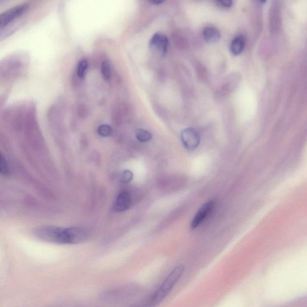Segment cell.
<instances>
[{
    "label": "cell",
    "instance_id": "cell-10",
    "mask_svg": "<svg viewBox=\"0 0 307 307\" xmlns=\"http://www.w3.org/2000/svg\"><path fill=\"white\" fill-rule=\"evenodd\" d=\"M137 139L142 142H148L152 139V134L144 129H138L136 132Z\"/></svg>",
    "mask_w": 307,
    "mask_h": 307
},
{
    "label": "cell",
    "instance_id": "cell-2",
    "mask_svg": "<svg viewBox=\"0 0 307 307\" xmlns=\"http://www.w3.org/2000/svg\"><path fill=\"white\" fill-rule=\"evenodd\" d=\"M184 270V268L182 266L174 268L158 290L148 297L150 302L153 307H156L159 305L167 297L182 278Z\"/></svg>",
    "mask_w": 307,
    "mask_h": 307
},
{
    "label": "cell",
    "instance_id": "cell-8",
    "mask_svg": "<svg viewBox=\"0 0 307 307\" xmlns=\"http://www.w3.org/2000/svg\"><path fill=\"white\" fill-rule=\"evenodd\" d=\"M203 36L204 40L210 44L216 43L221 37L219 30L214 26H207L204 28Z\"/></svg>",
    "mask_w": 307,
    "mask_h": 307
},
{
    "label": "cell",
    "instance_id": "cell-16",
    "mask_svg": "<svg viewBox=\"0 0 307 307\" xmlns=\"http://www.w3.org/2000/svg\"><path fill=\"white\" fill-rule=\"evenodd\" d=\"M218 4L224 8H230L232 6V2L230 0H220L218 2Z\"/></svg>",
    "mask_w": 307,
    "mask_h": 307
},
{
    "label": "cell",
    "instance_id": "cell-5",
    "mask_svg": "<svg viewBox=\"0 0 307 307\" xmlns=\"http://www.w3.org/2000/svg\"><path fill=\"white\" fill-rule=\"evenodd\" d=\"M168 46V38L166 36L162 33H156L150 41V49L154 52H156L162 56L166 55V54L167 53Z\"/></svg>",
    "mask_w": 307,
    "mask_h": 307
},
{
    "label": "cell",
    "instance_id": "cell-9",
    "mask_svg": "<svg viewBox=\"0 0 307 307\" xmlns=\"http://www.w3.org/2000/svg\"><path fill=\"white\" fill-rule=\"evenodd\" d=\"M245 43V38L242 36L234 38L230 45V50L233 55L236 56L240 55L244 48Z\"/></svg>",
    "mask_w": 307,
    "mask_h": 307
},
{
    "label": "cell",
    "instance_id": "cell-4",
    "mask_svg": "<svg viewBox=\"0 0 307 307\" xmlns=\"http://www.w3.org/2000/svg\"><path fill=\"white\" fill-rule=\"evenodd\" d=\"M28 6L27 4L19 5L3 12L0 15V28H2L12 21L20 16L28 9Z\"/></svg>",
    "mask_w": 307,
    "mask_h": 307
},
{
    "label": "cell",
    "instance_id": "cell-1",
    "mask_svg": "<svg viewBox=\"0 0 307 307\" xmlns=\"http://www.w3.org/2000/svg\"><path fill=\"white\" fill-rule=\"evenodd\" d=\"M36 236L44 242L60 244H74L82 242L86 238V231L82 228H64L52 226L38 228L36 232Z\"/></svg>",
    "mask_w": 307,
    "mask_h": 307
},
{
    "label": "cell",
    "instance_id": "cell-13",
    "mask_svg": "<svg viewBox=\"0 0 307 307\" xmlns=\"http://www.w3.org/2000/svg\"><path fill=\"white\" fill-rule=\"evenodd\" d=\"M98 133L101 136L108 137L112 134V128L109 125L102 124L99 126Z\"/></svg>",
    "mask_w": 307,
    "mask_h": 307
},
{
    "label": "cell",
    "instance_id": "cell-14",
    "mask_svg": "<svg viewBox=\"0 0 307 307\" xmlns=\"http://www.w3.org/2000/svg\"><path fill=\"white\" fill-rule=\"evenodd\" d=\"M134 174L130 170H126L120 176V180L122 183H128L133 179Z\"/></svg>",
    "mask_w": 307,
    "mask_h": 307
},
{
    "label": "cell",
    "instance_id": "cell-17",
    "mask_svg": "<svg viewBox=\"0 0 307 307\" xmlns=\"http://www.w3.org/2000/svg\"><path fill=\"white\" fill-rule=\"evenodd\" d=\"M164 2L162 1H154V2H150L152 3V4H162V3Z\"/></svg>",
    "mask_w": 307,
    "mask_h": 307
},
{
    "label": "cell",
    "instance_id": "cell-3",
    "mask_svg": "<svg viewBox=\"0 0 307 307\" xmlns=\"http://www.w3.org/2000/svg\"><path fill=\"white\" fill-rule=\"evenodd\" d=\"M180 138H182L184 146L188 151H192L200 146V134L194 128L184 129L180 134Z\"/></svg>",
    "mask_w": 307,
    "mask_h": 307
},
{
    "label": "cell",
    "instance_id": "cell-12",
    "mask_svg": "<svg viewBox=\"0 0 307 307\" xmlns=\"http://www.w3.org/2000/svg\"><path fill=\"white\" fill-rule=\"evenodd\" d=\"M101 73L104 79L109 80L110 78V67L109 62L105 60L103 62L101 66Z\"/></svg>",
    "mask_w": 307,
    "mask_h": 307
},
{
    "label": "cell",
    "instance_id": "cell-11",
    "mask_svg": "<svg viewBox=\"0 0 307 307\" xmlns=\"http://www.w3.org/2000/svg\"><path fill=\"white\" fill-rule=\"evenodd\" d=\"M88 68V62L86 60H81L78 63L77 68V74L80 78H83L85 76L86 70Z\"/></svg>",
    "mask_w": 307,
    "mask_h": 307
},
{
    "label": "cell",
    "instance_id": "cell-7",
    "mask_svg": "<svg viewBox=\"0 0 307 307\" xmlns=\"http://www.w3.org/2000/svg\"><path fill=\"white\" fill-rule=\"evenodd\" d=\"M131 198L128 192H122L117 196L114 210L116 212H123L128 210L131 206Z\"/></svg>",
    "mask_w": 307,
    "mask_h": 307
},
{
    "label": "cell",
    "instance_id": "cell-15",
    "mask_svg": "<svg viewBox=\"0 0 307 307\" xmlns=\"http://www.w3.org/2000/svg\"><path fill=\"white\" fill-rule=\"evenodd\" d=\"M0 172L3 174H7L8 172V166L7 162L3 156L1 155L0 158Z\"/></svg>",
    "mask_w": 307,
    "mask_h": 307
},
{
    "label": "cell",
    "instance_id": "cell-6",
    "mask_svg": "<svg viewBox=\"0 0 307 307\" xmlns=\"http://www.w3.org/2000/svg\"><path fill=\"white\" fill-rule=\"evenodd\" d=\"M214 204V202L212 200L208 202L198 210L192 222L191 228L192 230H194L198 227L204 220L212 212Z\"/></svg>",
    "mask_w": 307,
    "mask_h": 307
}]
</instances>
